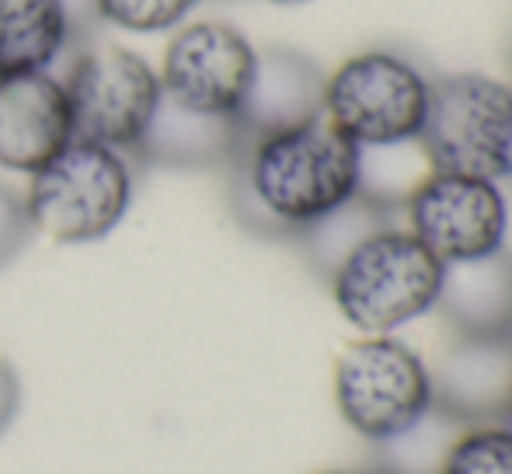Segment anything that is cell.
Here are the masks:
<instances>
[{"mask_svg": "<svg viewBox=\"0 0 512 474\" xmlns=\"http://www.w3.org/2000/svg\"><path fill=\"white\" fill-rule=\"evenodd\" d=\"M432 408L460 426L512 422V339L450 335L429 363Z\"/></svg>", "mask_w": 512, "mask_h": 474, "instance_id": "10", "label": "cell"}, {"mask_svg": "<svg viewBox=\"0 0 512 474\" xmlns=\"http://www.w3.org/2000/svg\"><path fill=\"white\" fill-rule=\"evenodd\" d=\"M418 150L432 171L509 182L512 84L488 74H450L432 81Z\"/></svg>", "mask_w": 512, "mask_h": 474, "instance_id": "5", "label": "cell"}, {"mask_svg": "<svg viewBox=\"0 0 512 474\" xmlns=\"http://www.w3.org/2000/svg\"><path fill=\"white\" fill-rule=\"evenodd\" d=\"M314 474H370V471H314Z\"/></svg>", "mask_w": 512, "mask_h": 474, "instance_id": "24", "label": "cell"}, {"mask_svg": "<svg viewBox=\"0 0 512 474\" xmlns=\"http://www.w3.org/2000/svg\"><path fill=\"white\" fill-rule=\"evenodd\" d=\"M21 408V380L7 359H0V436L7 433V426L14 422Z\"/></svg>", "mask_w": 512, "mask_h": 474, "instance_id": "21", "label": "cell"}, {"mask_svg": "<svg viewBox=\"0 0 512 474\" xmlns=\"http://www.w3.org/2000/svg\"><path fill=\"white\" fill-rule=\"evenodd\" d=\"M241 147L244 136L237 129V119L203 116V112L182 109L168 95H161V105L150 116L133 150V161L178 171L227 168Z\"/></svg>", "mask_w": 512, "mask_h": 474, "instance_id": "14", "label": "cell"}, {"mask_svg": "<svg viewBox=\"0 0 512 474\" xmlns=\"http://www.w3.org/2000/svg\"><path fill=\"white\" fill-rule=\"evenodd\" d=\"M509 185H512V175H509Z\"/></svg>", "mask_w": 512, "mask_h": 474, "instance_id": "25", "label": "cell"}, {"mask_svg": "<svg viewBox=\"0 0 512 474\" xmlns=\"http://www.w3.org/2000/svg\"><path fill=\"white\" fill-rule=\"evenodd\" d=\"M74 140L63 77L53 70L0 77V168L35 175Z\"/></svg>", "mask_w": 512, "mask_h": 474, "instance_id": "11", "label": "cell"}, {"mask_svg": "<svg viewBox=\"0 0 512 474\" xmlns=\"http://www.w3.org/2000/svg\"><path fill=\"white\" fill-rule=\"evenodd\" d=\"M464 429L467 426H460L457 419L443 415L439 408H429L405 433L373 447L377 450L373 468L384 474H439L446 454H450V447Z\"/></svg>", "mask_w": 512, "mask_h": 474, "instance_id": "17", "label": "cell"}, {"mask_svg": "<svg viewBox=\"0 0 512 474\" xmlns=\"http://www.w3.org/2000/svg\"><path fill=\"white\" fill-rule=\"evenodd\" d=\"M439 474H512V422L464 429Z\"/></svg>", "mask_w": 512, "mask_h": 474, "instance_id": "18", "label": "cell"}, {"mask_svg": "<svg viewBox=\"0 0 512 474\" xmlns=\"http://www.w3.org/2000/svg\"><path fill=\"white\" fill-rule=\"evenodd\" d=\"M335 408L352 433L377 447L432 408L429 363L394 335H363L335 363Z\"/></svg>", "mask_w": 512, "mask_h": 474, "instance_id": "6", "label": "cell"}, {"mask_svg": "<svg viewBox=\"0 0 512 474\" xmlns=\"http://www.w3.org/2000/svg\"><path fill=\"white\" fill-rule=\"evenodd\" d=\"M446 265L408 227H384L328 276L338 314L363 335H394L436 311Z\"/></svg>", "mask_w": 512, "mask_h": 474, "instance_id": "2", "label": "cell"}, {"mask_svg": "<svg viewBox=\"0 0 512 474\" xmlns=\"http://www.w3.org/2000/svg\"><path fill=\"white\" fill-rule=\"evenodd\" d=\"M60 7H63V14H67V25H70L74 42H84L98 25H102L95 0H60Z\"/></svg>", "mask_w": 512, "mask_h": 474, "instance_id": "22", "label": "cell"}, {"mask_svg": "<svg viewBox=\"0 0 512 474\" xmlns=\"http://www.w3.org/2000/svg\"><path fill=\"white\" fill-rule=\"evenodd\" d=\"M432 81L387 49H366L324 77L321 116L359 150L418 143L429 112Z\"/></svg>", "mask_w": 512, "mask_h": 474, "instance_id": "4", "label": "cell"}, {"mask_svg": "<svg viewBox=\"0 0 512 474\" xmlns=\"http://www.w3.org/2000/svg\"><path fill=\"white\" fill-rule=\"evenodd\" d=\"M391 210L394 206L384 203V199L359 192L356 199H349V203L338 206L335 213H328V217L317 220L314 227H307L297 241H300V248H304L307 262L328 279L356 244H363L370 234L391 227Z\"/></svg>", "mask_w": 512, "mask_h": 474, "instance_id": "16", "label": "cell"}, {"mask_svg": "<svg viewBox=\"0 0 512 474\" xmlns=\"http://www.w3.org/2000/svg\"><path fill=\"white\" fill-rule=\"evenodd\" d=\"M408 231L443 265L474 262L506 248L509 199L499 182L429 171L405 199Z\"/></svg>", "mask_w": 512, "mask_h": 474, "instance_id": "8", "label": "cell"}, {"mask_svg": "<svg viewBox=\"0 0 512 474\" xmlns=\"http://www.w3.org/2000/svg\"><path fill=\"white\" fill-rule=\"evenodd\" d=\"M258 49L227 21H192L171 35L161 63V88L182 109L237 119L255 77Z\"/></svg>", "mask_w": 512, "mask_h": 474, "instance_id": "9", "label": "cell"}, {"mask_svg": "<svg viewBox=\"0 0 512 474\" xmlns=\"http://www.w3.org/2000/svg\"><path fill=\"white\" fill-rule=\"evenodd\" d=\"M63 88L74 116V140L105 143L129 157L164 95L157 70L122 46L81 49Z\"/></svg>", "mask_w": 512, "mask_h": 474, "instance_id": "7", "label": "cell"}, {"mask_svg": "<svg viewBox=\"0 0 512 474\" xmlns=\"http://www.w3.org/2000/svg\"><path fill=\"white\" fill-rule=\"evenodd\" d=\"M265 4H279V7H297V4H307V0H265Z\"/></svg>", "mask_w": 512, "mask_h": 474, "instance_id": "23", "label": "cell"}, {"mask_svg": "<svg viewBox=\"0 0 512 474\" xmlns=\"http://www.w3.org/2000/svg\"><path fill=\"white\" fill-rule=\"evenodd\" d=\"M136 192V161L105 143L70 140L25 192L35 231L60 244L102 241L122 224Z\"/></svg>", "mask_w": 512, "mask_h": 474, "instance_id": "3", "label": "cell"}, {"mask_svg": "<svg viewBox=\"0 0 512 474\" xmlns=\"http://www.w3.org/2000/svg\"><path fill=\"white\" fill-rule=\"evenodd\" d=\"M95 4L102 25L136 35H157L182 28L185 18L199 7V0H95Z\"/></svg>", "mask_w": 512, "mask_h": 474, "instance_id": "19", "label": "cell"}, {"mask_svg": "<svg viewBox=\"0 0 512 474\" xmlns=\"http://www.w3.org/2000/svg\"><path fill=\"white\" fill-rule=\"evenodd\" d=\"M230 168V206L251 234L293 237L363 192V150L324 116L244 140Z\"/></svg>", "mask_w": 512, "mask_h": 474, "instance_id": "1", "label": "cell"}, {"mask_svg": "<svg viewBox=\"0 0 512 474\" xmlns=\"http://www.w3.org/2000/svg\"><path fill=\"white\" fill-rule=\"evenodd\" d=\"M436 311L450 335L512 339V251L446 265Z\"/></svg>", "mask_w": 512, "mask_h": 474, "instance_id": "13", "label": "cell"}, {"mask_svg": "<svg viewBox=\"0 0 512 474\" xmlns=\"http://www.w3.org/2000/svg\"><path fill=\"white\" fill-rule=\"evenodd\" d=\"M324 77L328 74L297 49H258L255 77L237 112L241 136L258 140L265 133H279V129L317 119L324 109Z\"/></svg>", "mask_w": 512, "mask_h": 474, "instance_id": "12", "label": "cell"}, {"mask_svg": "<svg viewBox=\"0 0 512 474\" xmlns=\"http://www.w3.org/2000/svg\"><path fill=\"white\" fill-rule=\"evenodd\" d=\"M70 46L60 0H0V77L53 70Z\"/></svg>", "mask_w": 512, "mask_h": 474, "instance_id": "15", "label": "cell"}, {"mask_svg": "<svg viewBox=\"0 0 512 474\" xmlns=\"http://www.w3.org/2000/svg\"><path fill=\"white\" fill-rule=\"evenodd\" d=\"M32 234H35V224H32V217H28L25 196L14 192L11 185L0 182V269L11 265L14 258L25 251Z\"/></svg>", "mask_w": 512, "mask_h": 474, "instance_id": "20", "label": "cell"}]
</instances>
